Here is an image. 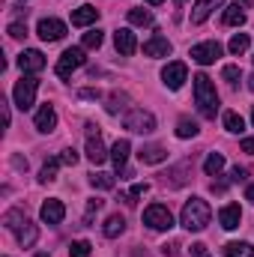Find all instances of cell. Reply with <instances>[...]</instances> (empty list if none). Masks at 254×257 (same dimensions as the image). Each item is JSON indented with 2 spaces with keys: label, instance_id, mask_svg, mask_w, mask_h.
Wrapping results in <instances>:
<instances>
[{
  "label": "cell",
  "instance_id": "obj_1",
  "mask_svg": "<svg viewBox=\"0 0 254 257\" xmlns=\"http://www.w3.org/2000/svg\"><path fill=\"white\" fill-rule=\"evenodd\" d=\"M194 105H197V111L206 120H215V114H218V93H215V84L203 72L194 75Z\"/></svg>",
  "mask_w": 254,
  "mask_h": 257
},
{
  "label": "cell",
  "instance_id": "obj_2",
  "mask_svg": "<svg viewBox=\"0 0 254 257\" xmlns=\"http://www.w3.org/2000/svg\"><path fill=\"white\" fill-rule=\"evenodd\" d=\"M209 218H212V209H209V203L203 200V197H191L186 200V206H183V212H180V224L186 227V230H203L206 224H209Z\"/></svg>",
  "mask_w": 254,
  "mask_h": 257
},
{
  "label": "cell",
  "instance_id": "obj_3",
  "mask_svg": "<svg viewBox=\"0 0 254 257\" xmlns=\"http://www.w3.org/2000/svg\"><path fill=\"white\" fill-rule=\"evenodd\" d=\"M36 90H39V81H36L33 75H24V78L15 84V90H12V99H15V105H18L21 111L33 108V102H36Z\"/></svg>",
  "mask_w": 254,
  "mask_h": 257
},
{
  "label": "cell",
  "instance_id": "obj_4",
  "mask_svg": "<svg viewBox=\"0 0 254 257\" xmlns=\"http://www.w3.org/2000/svg\"><path fill=\"white\" fill-rule=\"evenodd\" d=\"M144 224H147L150 230H171V227H174V215H171L168 206L153 203V206L144 209Z\"/></svg>",
  "mask_w": 254,
  "mask_h": 257
},
{
  "label": "cell",
  "instance_id": "obj_5",
  "mask_svg": "<svg viewBox=\"0 0 254 257\" xmlns=\"http://www.w3.org/2000/svg\"><path fill=\"white\" fill-rule=\"evenodd\" d=\"M123 126L129 132H138V135H150L156 128V117L150 111H144V108H135V111H129L126 117H123Z\"/></svg>",
  "mask_w": 254,
  "mask_h": 257
},
{
  "label": "cell",
  "instance_id": "obj_6",
  "mask_svg": "<svg viewBox=\"0 0 254 257\" xmlns=\"http://www.w3.org/2000/svg\"><path fill=\"white\" fill-rule=\"evenodd\" d=\"M84 48H66L63 54H60V60H57V75L60 78H69L75 69H81L84 66Z\"/></svg>",
  "mask_w": 254,
  "mask_h": 257
},
{
  "label": "cell",
  "instance_id": "obj_7",
  "mask_svg": "<svg viewBox=\"0 0 254 257\" xmlns=\"http://www.w3.org/2000/svg\"><path fill=\"white\" fill-rule=\"evenodd\" d=\"M221 51H224V48H221L215 39H209V42H200V45L191 48V60L200 63V66H209V63H215V60L221 57Z\"/></svg>",
  "mask_w": 254,
  "mask_h": 257
},
{
  "label": "cell",
  "instance_id": "obj_8",
  "mask_svg": "<svg viewBox=\"0 0 254 257\" xmlns=\"http://www.w3.org/2000/svg\"><path fill=\"white\" fill-rule=\"evenodd\" d=\"M36 33H39L42 42H60L66 36V24L60 18H42L39 27H36Z\"/></svg>",
  "mask_w": 254,
  "mask_h": 257
},
{
  "label": "cell",
  "instance_id": "obj_9",
  "mask_svg": "<svg viewBox=\"0 0 254 257\" xmlns=\"http://www.w3.org/2000/svg\"><path fill=\"white\" fill-rule=\"evenodd\" d=\"M186 78H189V69H186V63H168L165 69H162V81H165V87L168 90H180L183 84H186Z\"/></svg>",
  "mask_w": 254,
  "mask_h": 257
},
{
  "label": "cell",
  "instance_id": "obj_10",
  "mask_svg": "<svg viewBox=\"0 0 254 257\" xmlns=\"http://www.w3.org/2000/svg\"><path fill=\"white\" fill-rule=\"evenodd\" d=\"M129 153H132V144H129L126 138H120L114 147H111V162H114V168H117V174H123V180L132 177V171L126 168L129 162Z\"/></svg>",
  "mask_w": 254,
  "mask_h": 257
},
{
  "label": "cell",
  "instance_id": "obj_11",
  "mask_svg": "<svg viewBox=\"0 0 254 257\" xmlns=\"http://www.w3.org/2000/svg\"><path fill=\"white\" fill-rule=\"evenodd\" d=\"M18 66H21V72H24V75H36V72H42V69H45V54H42V51H36V48H27V51H21Z\"/></svg>",
  "mask_w": 254,
  "mask_h": 257
},
{
  "label": "cell",
  "instance_id": "obj_12",
  "mask_svg": "<svg viewBox=\"0 0 254 257\" xmlns=\"http://www.w3.org/2000/svg\"><path fill=\"white\" fill-rule=\"evenodd\" d=\"M39 215H42V221H45V224H60V221L66 218L63 200H57V197L45 200V203H42V209H39Z\"/></svg>",
  "mask_w": 254,
  "mask_h": 257
},
{
  "label": "cell",
  "instance_id": "obj_13",
  "mask_svg": "<svg viewBox=\"0 0 254 257\" xmlns=\"http://www.w3.org/2000/svg\"><path fill=\"white\" fill-rule=\"evenodd\" d=\"M114 45H117V51H120L123 57H132V54L138 51V39H135V33H132L129 27L114 30Z\"/></svg>",
  "mask_w": 254,
  "mask_h": 257
},
{
  "label": "cell",
  "instance_id": "obj_14",
  "mask_svg": "<svg viewBox=\"0 0 254 257\" xmlns=\"http://www.w3.org/2000/svg\"><path fill=\"white\" fill-rule=\"evenodd\" d=\"M33 123H36V128H39L42 135H48V132H54V128H57V111H54L51 105H42V108L36 111Z\"/></svg>",
  "mask_w": 254,
  "mask_h": 257
},
{
  "label": "cell",
  "instance_id": "obj_15",
  "mask_svg": "<svg viewBox=\"0 0 254 257\" xmlns=\"http://www.w3.org/2000/svg\"><path fill=\"white\" fill-rule=\"evenodd\" d=\"M218 221H221V227H224V230H236V227H239V221H242V209H239V203H227V206H221Z\"/></svg>",
  "mask_w": 254,
  "mask_h": 257
},
{
  "label": "cell",
  "instance_id": "obj_16",
  "mask_svg": "<svg viewBox=\"0 0 254 257\" xmlns=\"http://www.w3.org/2000/svg\"><path fill=\"white\" fill-rule=\"evenodd\" d=\"M96 21H99V9L90 6V3H84L72 12V27H87V24H96Z\"/></svg>",
  "mask_w": 254,
  "mask_h": 257
},
{
  "label": "cell",
  "instance_id": "obj_17",
  "mask_svg": "<svg viewBox=\"0 0 254 257\" xmlns=\"http://www.w3.org/2000/svg\"><path fill=\"white\" fill-rule=\"evenodd\" d=\"M144 54H147V57H168V54H171V42L156 33L153 39L144 42Z\"/></svg>",
  "mask_w": 254,
  "mask_h": 257
},
{
  "label": "cell",
  "instance_id": "obj_18",
  "mask_svg": "<svg viewBox=\"0 0 254 257\" xmlns=\"http://www.w3.org/2000/svg\"><path fill=\"white\" fill-rule=\"evenodd\" d=\"M108 156H111V153L105 150L102 138H99V135H90V138H87V159H90L93 165H102V162H105Z\"/></svg>",
  "mask_w": 254,
  "mask_h": 257
},
{
  "label": "cell",
  "instance_id": "obj_19",
  "mask_svg": "<svg viewBox=\"0 0 254 257\" xmlns=\"http://www.w3.org/2000/svg\"><path fill=\"white\" fill-rule=\"evenodd\" d=\"M224 0H197L194 3V9H191V24H203L209 15H212V9H218Z\"/></svg>",
  "mask_w": 254,
  "mask_h": 257
},
{
  "label": "cell",
  "instance_id": "obj_20",
  "mask_svg": "<svg viewBox=\"0 0 254 257\" xmlns=\"http://www.w3.org/2000/svg\"><path fill=\"white\" fill-rule=\"evenodd\" d=\"M141 162L144 165H162L165 159H168V150L165 147H159V144H150V147H141Z\"/></svg>",
  "mask_w": 254,
  "mask_h": 257
},
{
  "label": "cell",
  "instance_id": "obj_21",
  "mask_svg": "<svg viewBox=\"0 0 254 257\" xmlns=\"http://www.w3.org/2000/svg\"><path fill=\"white\" fill-rule=\"evenodd\" d=\"M102 230H105V236H108V239H114V236H120V233L126 230V218H123L120 212H114V215H108V221H105V227H102Z\"/></svg>",
  "mask_w": 254,
  "mask_h": 257
},
{
  "label": "cell",
  "instance_id": "obj_22",
  "mask_svg": "<svg viewBox=\"0 0 254 257\" xmlns=\"http://www.w3.org/2000/svg\"><path fill=\"white\" fill-rule=\"evenodd\" d=\"M221 21H224L227 27H242V24H245V12L239 9V3H236V6H227L224 15H221Z\"/></svg>",
  "mask_w": 254,
  "mask_h": 257
},
{
  "label": "cell",
  "instance_id": "obj_23",
  "mask_svg": "<svg viewBox=\"0 0 254 257\" xmlns=\"http://www.w3.org/2000/svg\"><path fill=\"white\" fill-rule=\"evenodd\" d=\"M3 224H6V230H15V233H18V230L27 224V215H24L21 209H9V212L3 215Z\"/></svg>",
  "mask_w": 254,
  "mask_h": 257
},
{
  "label": "cell",
  "instance_id": "obj_24",
  "mask_svg": "<svg viewBox=\"0 0 254 257\" xmlns=\"http://www.w3.org/2000/svg\"><path fill=\"white\" fill-rule=\"evenodd\" d=\"M221 123H224V128H227V132H233V135H242V132H245V120H242L236 111H224Z\"/></svg>",
  "mask_w": 254,
  "mask_h": 257
},
{
  "label": "cell",
  "instance_id": "obj_25",
  "mask_svg": "<svg viewBox=\"0 0 254 257\" xmlns=\"http://www.w3.org/2000/svg\"><path fill=\"white\" fill-rule=\"evenodd\" d=\"M221 168H224V156H221V153H209V156H206V162H203L206 177H218V174H221Z\"/></svg>",
  "mask_w": 254,
  "mask_h": 257
},
{
  "label": "cell",
  "instance_id": "obj_26",
  "mask_svg": "<svg viewBox=\"0 0 254 257\" xmlns=\"http://www.w3.org/2000/svg\"><path fill=\"white\" fill-rule=\"evenodd\" d=\"M224 257H254V245H248V242H227L224 245Z\"/></svg>",
  "mask_w": 254,
  "mask_h": 257
},
{
  "label": "cell",
  "instance_id": "obj_27",
  "mask_svg": "<svg viewBox=\"0 0 254 257\" xmlns=\"http://www.w3.org/2000/svg\"><path fill=\"white\" fill-rule=\"evenodd\" d=\"M129 21L138 27H150L153 24V12L150 9H129Z\"/></svg>",
  "mask_w": 254,
  "mask_h": 257
},
{
  "label": "cell",
  "instance_id": "obj_28",
  "mask_svg": "<svg viewBox=\"0 0 254 257\" xmlns=\"http://www.w3.org/2000/svg\"><path fill=\"white\" fill-rule=\"evenodd\" d=\"M57 168H60V159L45 162L42 171H39V183H54V180H57Z\"/></svg>",
  "mask_w": 254,
  "mask_h": 257
},
{
  "label": "cell",
  "instance_id": "obj_29",
  "mask_svg": "<svg viewBox=\"0 0 254 257\" xmlns=\"http://www.w3.org/2000/svg\"><path fill=\"white\" fill-rule=\"evenodd\" d=\"M36 236H39V230H36V224H30V221L18 230V242H21L24 248H30V245L36 242Z\"/></svg>",
  "mask_w": 254,
  "mask_h": 257
},
{
  "label": "cell",
  "instance_id": "obj_30",
  "mask_svg": "<svg viewBox=\"0 0 254 257\" xmlns=\"http://www.w3.org/2000/svg\"><path fill=\"white\" fill-rule=\"evenodd\" d=\"M126 105H129V96H126V93H111L105 108H108V114H120Z\"/></svg>",
  "mask_w": 254,
  "mask_h": 257
},
{
  "label": "cell",
  "instance_id": "obj_31",
  "mask_svg": "<svg viewBox=\"0 0 254 257\" xmlns=\"http://www.w3.org/2000/svg\"><path fill=\"white\" fill-rule=\"evenodd\" d=\"M197 132H200V128H197V123H194V120H189V117H183V120L177 123V138H183V141H186V138H194Z\"/></svg>",
  "mask_w": 254,
  "mask_h": 257
},
{
  "label": "cell",
  "instance_id": "obj_32",
  "mask_svg": "<svg viewBox=\"0 0 254 257\" xmlns=\"http://www.w3.org/2000/svg\"><path fill=\"white\" fill-rule=\"evenodd\" d=\"M227 48H230V54H236V57H239V54H245V51H248V33H236V36L230 39V45H227Z\"/></svg>",
  "mask_w": 254,
  "mask_h": 257
},
{
  "label": "cell",
  "instance_id": "obj_33",
  "mask_svg": "<svg viewBox=\"0 0 254 257\" xmlns=\"http://www.w3.org/2000/svg\"><path fill=\"white\" fill-rule=\"evenodd\" d=\"M90 254H93V245L87 239H75L69 245V257H90Z\"/></svg>",
  "mask_w": 254,
  "mask_h": 257
},
{
  "label": "cell",
  "instance_id": "obj_34",
  "mask_svg": "<svg viewBox=\"0 0 254 257\" xmlns=\"http://www.w3.org/2000/svg\"><path fill=\"white\" fill-rule=\"evenodd\" d=\"M90 186L93 189H114V177L111 174H90Z\"/></svg>",
  "mask_w": 254,
  "mask_h": 257
},
{
  "label": "cell",
  "instance_id": "obj_35",
  "mask_svg": "<svg viewBox=\"0 0 254 257\" xmlns=\"http://www.w3.org/2000/svg\"><path fill=\"white\" fill-rule=\"evenodd\" d=\"M102 39H105V36H102V30H90V33H84L81 45H84V48H99V45H102Z\"/></svg>",
  "mask_w": 254,
  "mask_h": 257
},
{
  "label": "cell",
  "instance_id": "obj_36",
  "mask_svg": "<svg viewBox=\"0 0 254 257\" xmlns=\"http://www.w3.org/2000/svg\"><path fill=\"white\" fill-rule=\"evenodd\" d=\"M221 75H224V81H230V84H239V78H242V72H239V66H224L221 69Z\"/></svg>",
  "mask_w": 254,
  "mask_h": 257
},
{
  "label": "cell",
  "instance_id": "obj_37",
  "mask_svg": "<svg viewBox=\"0 0 254 257\" xmlns=\"http://www.w3.org/2000/svg\"><path fill=\"white\" fill-rule=\"evenodd\" d=\"M147 192H150V186H147V183L132 186V192L126 194V203H138V197H141V194H147Z\"/></svg>",
  "mask_w": 254,
  "mask_h": 257
},
{
  "label": "cell",
  "instance_id": "obj_38",
  "mask_svg": "<svg viewBox=\"0 0 254 257\" xmlns=\"http://www.w3.org/2000/svg\"><path fill=\"white\" fill-rule=\"evenodd\" d=\"M9 36H12V39H24V36H27V24L12 21V24H9Z\"/></svg>",
  "mask_w": 254,
  "mask_h": 257
},
{
  "label": "cell",
  "instance_id": "obj_39",
  "mask_svg": "<svg viewBox=\"0 0 254 257\" xmlns=\"http://www.w3.org/2000/svg\"><path fill=\"white\" fill-rule=\"evenodd\" d=\"M99 206H102V200H99V197H93V200L87 203V215H84V224H90V221H93V212H99Z\"/></svg>",
  "mask_w": 254,
  "mask_h": 257
},
{
  "label": "cell",
  "instance_id": "obj_40",
  "mask_svg": "<svg viewBox=\"0 0 254 257\" xmlns=\"http://www.w3.org/2000/svg\"><path fill=\"white\" fill-rule=\"evenodd\" d=\"M57 159H60V165H75V162H78V153H75V150H63Z\"/></svg>",
  "mask_w": 254,
  "mask_h": 257
},
{
  "label": "cell",
  "instance_id": "obj_41",
  "mask_svg": "<svg viewBox=\"0 0 254 257\" xmlns=\"http://www.w3.org/2000/svg\"><path fill=\"white\" fill-rule=\"evenodd\" d=\"M191 257H212V254H209V248H206L203 242H194V245H191Z\"/></svg>",
  "mask_w": 254,
  "mask_h": 257
},
{
  "label": "cell",
  "instance_id": "obj_42",
  "mask_svg": "<svg viewBox=\"0 0 254 257\" xmlns=\"http://www.w3.org/2000/svg\"><path fill=\"white\" fill-rule=\"evenodd\" d=\"M245 177H248L245 168H233V171H230V180H233V183H245Z\"/></svg>",
  "mask_w": 254,
  "mask_h": 257
},
{
  "label": "cell",
  "instance_id": "obj_43",
  "mask_svg": "<svg viewBox=\"0 0 254 257\" xmlns=\"http://www.w3.org/2000/svg\"><path fill=\"white\" fill-rule=\"evenodd\" d=\"M239 147H242V153H251V156H254V138H242V144H239Z\"/></svg>",
  "mask_w": 254,
  "mask_h": 257
},
{
  "label": "cell",
  "instance_id": "obj_44",
  "mask_svg": "<svg viewBox=\"0 0 254 257\" xmlns=\"http://www.w3.org/2000/svg\"><path fill=\"white\" fill-rule=\"evenodd\" d=\"M12 165H15L18 171H27V159H21V156H15V159H12Z\"/></svg>",
  "mask_w": 254,
  "mask_h": 257
},
{
  "label": "cell",
  "instance_id": "obj_45",
  "mask_svg": "<svg viewBox=\"0 0 254 257\" xmlns=\"http://www.w3.org/2000/svg\"><path fill=\"white\" fill-rule=\"evenodd\" d=\"M245 200H251V203H254V183L245 189Z\"/></svg>",
  "mask_w": 254,
  "mask_h": 257
},
{
  "label": "cell",
  "instance_id": "obj_46",
  "mask_svg": "<svg viewBox=\"0 0 254 257\" xmlns=\"http://www.w3.org/2000/svg\"><path fill=\"white\" fill-rule=\"evenodd\" d=\"M33 257H51V254L48 251H39V254H33Z\"/></svg>",
  "mask_w": 254,
  "mask_h": 257
},
{
  "label": "cell",
  "instance_id": "obj_47",
  "mask_svg": "<svg viewBox=\"0 0 254 257\" xmlns=\"http://www.w3.org/2000/svg\"><path fill=\"white\" fill-rule=\"evenodd\" d=\"M239 3H242V6H251L254 0H239Z\"/></svg>",
  "mask_w": 254,
  "mask_h": 257
},
{
  "label": "cell",
  "instance_id": "obj_48",
  "mask_svg": "<svg viewBox=\"0 0 254 257\" xmlns=\"http://www.w3.org/2000/svg\"><path fill=\"white\" fill-rule=\"evenodd\" d=\"M183 3H186V0H174V6H183Z\"/></svg>",
  "mask_w": 254,
  "mask_h": 257
},
{
  "label": "cell",
  "instance_id": "obj_49",
  "mask_svg": "<svg viewBox=\"0 0 254 257\" xmlns=\"http://www.w3.org/2000/svg\"><path fill=\"white\" fill-rule=\"evenodd\" d=\"M147 3H153V6H159V3H162V0H147Z\"/></svg>",
  "mask_w": 254,
  "mask_h": 257
},
{
  "label": "cell",
  "instance_id": "obj_50",
  "mask_svg": "<svg viewBox=\"0 0 254 257\" xmlns=\"http://www.w3.org/2000/svg\"><path fill=\"white\" fill-rule=\"evenodd\" d=\"M248 87H251V90H254V78H248Z\"/></svg>",
  "mask_w": 254,
  "mask_h": 257
},
{
  "label": "cell",
  "instance_id": "obj_51",
  "mask_svg": "<svg viewBox=\"0 0 254 257\" xmlns=\"http://www.w3.org/2000/svg\"><path fill=\"white\" fill-rule=\"evenodd\" d=\"M251 123H254V111H251Z\"/></svg>",
  "mask_w": 254,
  "mask_h": 257
},
{
  "label": "cell",
  "instance_id": "obj_52",
  "mask_svg": "<svg viewBox=\"0 0 254 257\" xmlns=\"http://www.w3.org/2000/svg\"><path fill=\"white\" fill-rule=\"evenodd\" d=\"M251 60H254V57H251Z\"/></svg>",
  "mask_w": 254,
  "mask_h": 257
}]
</instances>
